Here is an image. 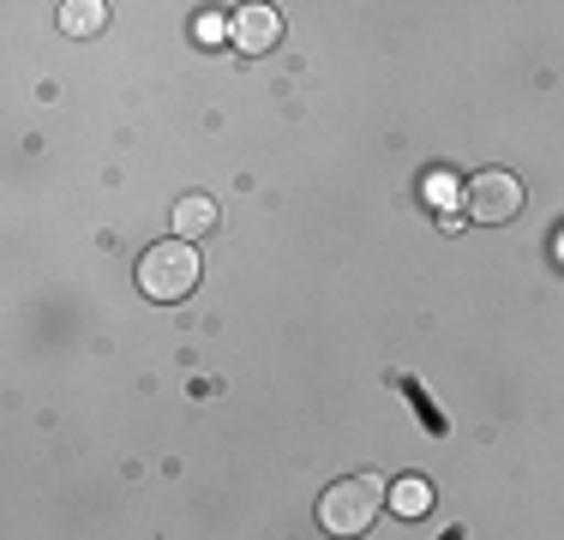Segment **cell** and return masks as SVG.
Returning <instances> with one entry per match:
<instances>
[{"instance_id": "4", "label": "cell", "mask_w": 564, "mask_h": 540, "mask_svg": "<svg viewBox=\"0 0 564 540\" xmlns=\"http://www.w3.org/2000/svg\"><path fill=\"white\" fill-rule=\"evenodd\" d=\"M228 36H235V48H247V54H271L276 36H282V19L271 7H240L235 24H228Z\"/></svg>"}, {"instance_id": "8", "label": "cell", "mask_w": 564, "mask_h": 540, "mask_svg": "<svg viewBox=\"0 0 564 540\" xmlns=\"http://www.w3.org/2000/svg\"><path fill=\"white\" fill-rule=\"evenodd\" d=\"M558 259H564V240H558Z\"/></svg>"}, {"instance_id": "3", "label": "cell", "mask_w": 564, "mask_h": 540, "mask_svg": "<svg viewBox=\"0 0 564 540\" xmlns=\"http://www.w3.org/2000/svg\"><path fill=\"white\" fill-rule=\"evenodd\" d=\"M463 205H468V223H510V216L522 210V181L517 174H505V169H480L475 181H468V193H463Z\"/></svg>"}, {"instance_id": "2", "label": "cell", "mask_w": 564, "mask_h": 540, "mask_svg": "<svg viewBox=\"0 0 564 540\" xmlns=\"http://www.w3.org/2000/svg\"><path fill=\"white\" fill-rule=\"evenodd\" d=\"M139 289L151 294V301H186V294L198 289V252H193V240H163V247H144Z\"/></svg>"}, {"instance_id": "6", "label": "cell", "mask_w": 564, "mask_h": 540, "mask_svg": "<svg viewBox=\"0 0 564 540\" xmlns=\"http://www.w3.org/2000/svg\"><path fill=\"white\" fill-rule=\"evenodd\" d=\"M102 19H109V7H97V0H66L61 7V31L66 36H97Z\"/></svg>"}, {"instance_id": "1", "label": "cell", "mask_w": 564, "mask_h": 540, "mask_svg": "<svg viewBox=\"0 0 564 540\" xmlns=\"http://www.w3.org/2000/svg\"><path fill=\"white\" fill-rule=\"evenodd\" d=\"M384 505H391V486H384L379 475H348L318 498V522H325V534L355 540V534L372 529V517H379Z\"/></svg>"}, {"instance_id": "7", "label": "cell", "mask_w": 564, "mask_h": 540, "mask_svg": "<svg viewBox=\"0 0 564 540\" xmlns=\"http://www.w3.org/2000/svg\"><path fill=\"white\" fill-rule=\"evenodd\" d=\"M391 510H397V517H426V510H433V486H426L421 475L397 480L391 486Z\"/></svg>"}, {"instance_id": "5", "label": "cell", "mask_w": 564, "mask_h": 540, "mask_svg": "<svg viewBox=\"0 0 564 540\" xmlns=\"http://www.w3.org/2000/svg\"><path fill=\"white\" fill-rule=\"evenodd\" d=\"M210 228H217V205H210L205 193L174 205V240H198V235H210Z\"/></svg>"}]
</instances>
